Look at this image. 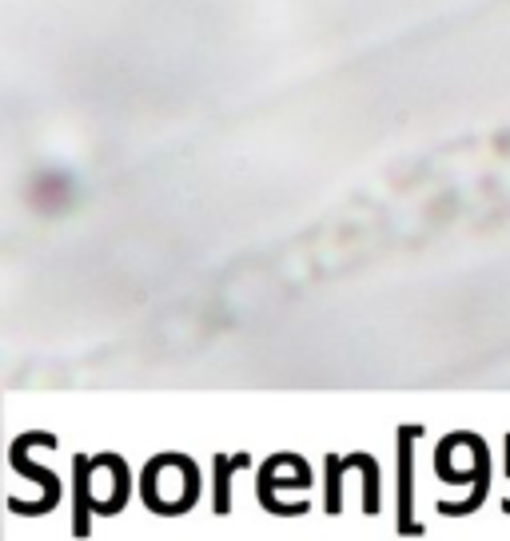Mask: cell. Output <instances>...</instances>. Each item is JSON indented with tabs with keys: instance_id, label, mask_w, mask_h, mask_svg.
Returning a JSON list of instances; mask_svg holds the SVG:
<instances>
[{
	"instance_id": "obj_1",
	"label": "cell",
	"mask_w": 510,
	"mask_h": 541,
	"mask_svg": "<svg viewBox=\"0 0 510 541\" xmlns=\"http://www.w3.org/2000/svg\"><path fill=\"white\" fill-rule=\"evenodd\" d=\"M232 462H236V458H232ZM232 462H228V466H232ZM228 466H224V458H220V494H216V510H220V514L232 506V502H228Z\"/></svg>"
}]
</instances>
